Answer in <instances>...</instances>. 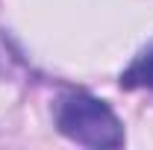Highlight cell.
I'll use <instances>...</instances> for the list:
<instances>
[{"label":"cell","mask_w":153,"mask_h":150,"mask_svg":"<svg viewBox=\"0 0 153 150\" xmlns=\"http://www.w3.org/2000/svg\"><path fill=\"white\" fill-rule=\"evenodd\" d=\"M121 85L124 88H153V47H147L121 74Z\"/></svg>","instance_id":"obj_2"},{"label":"cell","mask_w":153,"mask_h":150,"mask_svg":"<svg viewBox=\"0 0 153 150\" xmlns=\"http://www.w3.org/2000/svg\"><path fill=\"white\" fill-rule=\"evenodd\" d=\"M56 127L65 138H71L82 147H121L124 127L118 115L91 94H65L56 103Z\"/></svg>","instance_id":"obj_1"}]
</instances>
